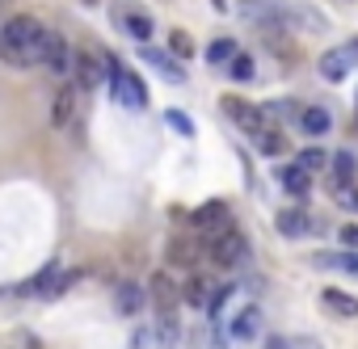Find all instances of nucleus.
<instances>
[{"instance_id":"f257e3e1","label":"nucleus","mask_w":358,"mask_h":349,"mask_svg":"<svg viewBox=\"0 0 358 349\" xmlns=\"http://www.w3.org/2000/svg\"><path fill=\"white\" fill-rule=\"evenodd\" d=\"M43 34L47 26L34 13H17L0 22V59L9 68H38L43 64Z\"/></svg>"},{"instance_id":"f03ea898","label":"nucleus","mask_w":358,"mask_h":349,"mask_svg":"<svg viewBox=\"0 0 358 349\" xmlns=\"http://www.w3.org/2000/svg\"><path fill=\"white\" fill-rule=\"evenodd\" d=\"M110 97L118 101V105H127V110H143L148 105V89H143V80L131 72V68H122V64H114L110 59Z\"/></svg>"},{"instance_id":"7ed1b4c3","label":"nucleus","mask_w":358,"mask_h":349,"mask_svg":"<svg viewBox=\"0 0 358 349\" xmlns=\"http://www.w3.org/2000/svg\"><path fill=\"white\" fill-rule=\"evenodd\" d=\"M207 253H211V261H215L220 269H241V265H245V257H249V240L228 223L224 232H215V240H211V248H207Z\"/></svg>"},{"instance_id":"20e7f679","label":"nucleus","mask_w":358,"mask_h":349,"mask_svg":"<svg viewBox=\"0 0 358 349\" xmlns=\"http://www.w3.org/2000/svg\"><path fill=\"white\" fill-rule=\"evenodd\" d=\"M72 68H76V89H101L110 80V59L101 51H76Z\"/></svg>"},{"instance_id":"39448f33","label":"nucleus","mask_w":358,"mask_h":349,"mask_svg":"<svg viewBox=\"0 0 358 349\" xmlns=\"http://www.w3.org/2000/svg\"><path fill=\"white\" fill-rule=\"evenodd\" d=\"M220 110H224V118L228 122H236L241 131H262L266 126V110L262 105H253V101H245V97H236V93H228V97H220Z\"/></svg>"},{"instance_id":"423d86ee","label":"nucleus","mask_w":358,"mask_h":349,"mask_svg":"<svg viewBox=\"0 0 358 349\" xmlns=\"http://www.w3.org/2000/svg\"><path fill=\"white\" fill-rule=\"evenodd\" d=\"M72 55H76V51L68 47V38H64L59 30H47V34H43V64H38V68L64 76V72L72 68Z\"/></svg>"},{"instance_id":"0eeeda50","label":"nucleus","mask_w":358,"mask_h":349,"mask_svg":"<svg viewBox=\"0 0 358 349\" xmlns=\"http://www.w3.org/2000/svg\"><path fill=\"white\" fill-rule=\"evenodd\" d=\"M241 17L253 26H278L287 17V5L282 0H241Z\"/></svg>"},{"instance_id":"6e6552de","label":"nucleus","mask_w":358,"mask_h":349,"mask_svg":"<svg viewBox=\"0 0 358 349\" xmlns=\"http://www.w3.org/2000/svg\"><path fill=\"white\" fill-rule=\"evenodd\" d=\"M76 118V84H59L55 89V101H51V126H72Z\"/></svg>"},{"instance_id":"1a4fd4ad","label":"nucleus","mask_w":358,"mask_h":349,"mask_svg":"<svg viewBox=\"0 0 358 349\" xmlns=\"http://www.w3.org/2000/svg\"><path fill=\"white\" fill-rule=\"evenodd\" d=\"M320 307H329V311L341 315V320H358V295H350V290L324 286V290H320Z\"/></svg>"},{"instance_id":"9d476101","label":"nucleus","mask_w":358,"mask_h":349,"mask_svg":"<svg viewBox=\"0 0 358 349\" xmlns=\"http://www.w3.org/2000/svg\"><path fill=\"white\" fill-rule=\"evenodd\" d=\"M139 59H143V64H152V68H156L164 80H173V84H182V80H186V72L173 64L177 55H169V51H160V47H143V51H139Z\"/></svg>"},{"instance_id":"9b49d317","label":"nucleus","mask_w":358,"mask_h":349,"mask_svg":"<svg viewBox=\"0 0 358 349\" xmlns=\"http://www.w3.org/2000/svg\"><path fill=\"white\" fill-rule=\"evenodd\" d=\"M190 223H194L199 232H224V228H228V207H224V202H203Z\"/></svg>"},{"instance_id":"f8f14e48","label":"nucleus","mask_w":358,"mask_h":349,"mask_svg":"<svg viewBox=\"0 0 358 349\" xmlns=\"http://www.w3.org/2000/svg\"><path fill=\"white\" fill-rule=\"evenodd\" d=\"M211 290H215V282H211L207 274H190V278L182 282V303H190V307H207V303H211Z\"/></svg>"},{"instance_id":"ddd939ff","label":"nucleus","mask_w":358,"mask_h":349,"mask_svg":"<svg viewBox=\"0 0 358 349\" xmlns=\"http://www.w3.org/2000/svg\"><path fill=\"white\" fill-rule=\"evenodd\" d=\"M299 131H303V135H312V139H320V135H329V131H333V114H329L324 105H308V110L299 114Z\"/></svg>"},{"instance_id":"4468645a","label":"nucleus","mask_w":358,"mask_h":349,"mask_svg":"<svg viewBox=\"0 0 358 349\" xmlns=\"http://www.w3.org/2000/svg\"><path fill=\"white\" fill-rule=\"evenodd\" d=\"M143 299H148V295H143L139 282H122V286L114 290V311H118V315H135V311L143 307Z\"/></svg>"},{"instance_id":"2eb2a0df","label":"nucleus","mask_w":358,"mask_h":349,"mask_svg":"<svg viewBox=\"0 0 358 349\" xmlns=\"http://www.w3.org/2000/svg\"><path fill=\"white\" fill-rule=\"evenodd\" d=\"M257 328H262V311H257V307H241V311H236V320L228 324L232 341H253V336H257Z\"/></svg>"},{"instance_id":"dca6fc26","label":"nucleus","mask_w":358,"mask_h":349,"mask_svg":"<svg viewBox=\"0 0 358 349\" xmlns=\"http://www.w3.org/2000/svg\"><path fill=\"white\" fill-rule=\"evenodd\" d=\"M278 236H287V240H299V236H308L312 232V219L303 215V211H278Z\"/></svg>"},{"instance_id":"f3484780","label":"nucleus","mask_w":358,"mask_h":349,"mask_svg":"<svg viewBox=\"0 0 358 349\" xmlns=\"http://www.w3.org/2000/svg\"><path fill=\"white\" fill-rule=\"evenodd\" d=\"M350 59H354L350 51H329V55H320V76H324V80H333V84H337V80H345Z\"/></svg>"},{"instance_id":"a211bd4d","label":"nucleus","mask_w":358,"mask_h":349,"mask_svg":"<svg viewBox=\"0 0 358 349\" xmlns=\"http://www.w3.org/2000/svg\"><path fill=\"white\" fill-rule=\"evenodd\" d=\"M278 181L287 186V194L303 198V194H308V168H303V164H282V168H278Z\"/></svg>"},{"instance_id":"6ab92c4d","label":"nucleus","mask_w":358,"mask_h":349,"mask_svg":"<svg viewBox=\"0 0 358 349\" xmlns=\"http://www.w3.org/2000/svg\"><path fill=\"white\" fill-rule=\"evenodd\" d=\"M169 261H173V265H194V261H199V244L186 240V236H173V240H169Z\"/></svg>"},{"instance_id":"aec40b11","label":"nucleus","mask_w":358,"mask_h":349,"mask_svg":"<svg viewBox=\"0 0 358 349\" xmlns=\"http://www.w3.org/2000/svg\"><path fill=\"white\" fill-rule=\"evenodd\" d=\"M253 143H257V151H262V156H287V139H282L278 131H270V126L253 131Z\"/></svg>"},{"instance_id":"412c9836","label":"nucleus","mask_w":358,"mask_h":349,"mask_svg":"<svg viewBox=\"0 0 358 349\" xmlns=\"http://www.w3.org/2000/svg\"><path fill=\"white\" fill-rule=\"evenodd\" d=\"M329 164H333V177H337V181H354L358 160H354L350 151H333V160H329Z\"/></svg>"},{"instance_id":"4be33fe9","label":"nucleus","mask_w":358,"mask_h":349,"mask_svg":"<svg viewBox=\"0 0 358 349\" xmlns=\"http://www.w3.org/2000/svg\"><path fill=\"white\" fill-rule=\"evenodd\" d=\"M232 55H236V43H232V38H215V43L207 47V64H215V68H224Z\"/></svg>"},{"instance_id":"5701e85b","label":"nucleus","mask_w":358,"mask_h":349,"mask_svg":"<svg viewBox=\"0 0 358 349\" xmlns=\"http://www.w3.org/2000/svg\"><path fill=\"white\" fill-rule=\"evenodd\" d=\"M118 26H127V34H131V38H139V43H148V38H152V22H148L143 13H127V22H118Z\"/></svg>"},{"instance_id":"b1692460","label":"nucleus","mask_w":358,"mask_h":349,"mask_svg":"<svg viewBox=\"0 0 358 349\" xmlns=\"http://www.w3.org/2000/svg\"><path fill=\"white\" fill-rule=\"evenodd\" d=\"M333 202H337L341 211H354V215H358V190H354V181H337Z\"/></svg>"},{"instance_id":"393cba45","label":"nucleus","mask_w":358,"mask_h":349,"mask_svg":"<svg viewBox=\"0 0 358 349\" xmlns=\"http://www.w3.org/2000/svg\"><path fill=\"white\" fill-rule=\"evenodd\" d=\"M169 51H173L177 59H190V55H194V38H190L186 30H173V34H169Z\"/></svg>"},{"instance_id":"a878e982","label":"nucleus","mask_w":358,"mask_h":349,"mask_svg":"<svg viewBox=\"0 0 358 349\" xmlns=\"http://www.w3.org/2000/svg\"><path fill=\"white\" fill-rule=\"evenodd\" d=\"M232 295H236V286H232V282H224V286H215V290H211V303H207L211 320H220V311L228 307V299H232Z\"/></svg>"},{"instance_id":"bb28decb","label":"nucleus","mask_w":358,"mask_h":349,"mask_svg":"<svg viewBox=\"0 0 358 349\" xmlns=\"http://www.w3.org/2000/svg\"><path fill=\"white\" fill-rule=\"evenodd\" d=\"M164 122L177 131V135H186V139H194V122L186 118V110H164Z\"/></svg>"},{"instance_id":"cd10ccee","label":"nucleus","mask_w":358,"mask_h":349,"mask_svg":"<svg viewBox=\"0 0 358 349\" xmlns=\"http://www.w3.org/2000/svg\"><path fill=\"white\" fill-rule=\"evenodd\" d=\"M266 349H320V345L308 341V336H270Z\"/></svg>"},{"instance_id":"c85d7f7f","label":"nucleus","mask_w":358,"mask_h":349,"mask_svg":"<svg viewBox=\"0 0 358 349\" xmlns=\"http://www.w3.org/2000/svg\"><path fill=\"white\" fill-rule=\"evenodd\" d=\"M228 72H232L236 80H249V76H253V55H241V51H236V55L228 59Z\"/></svg>"},{"instance_id":"c756f323","label":"nucleus","mask_w":358,"mask_h":349,"mask_svg":"<svg viewBox=\"0 0 358 349\" xmlns=\"http://www.w3.org/2000/svg\"><path fill=\"white\" fill-rule=\"evenodd\" d=\"M299 164L312 172V168H324V164H329V156H324L320 147H303V151H299Z\"/></svg>"},{"instance_id":"7c9ffc66","label":"nucleus","mask_w":358,"mask_h":349,"mask_svg":"<svg viewBox=\"0 0 358 349\" xmlns=\"http://www.w3.org/2000/svg\"><path fill=\"white\" fill-rule=\"evenodd\" d=\"M320 261H329V265H337L345 274H358V253H337V257H320Z\"/></svg>"},{"instance_id":"2f4dec72","label":"nucleus","mask_w":358,"mask_h":349,"mask_svg":"<svg viewBox=\"0 0 358 349\" xmlns=\"http://www.w3.org/2000/svg\"><path fill=\"white\" fill-rule=\"evenodd\" d=\"M341 244L358 248V223H345V228H341Z\"/></svg>"},{"instance_id":"473e14b6","label":"nucleus","mask_w":358,"mask_h":349,"mask_svg":"<svg viewBox=\"0 0 358 349\" xmlns=\"http://www.w3.org/2000/svg\"><path fill=\"white\" fill-rule=\"evenodd\" d=\"M354 51H358V43H354Z\"/></svg>"}]
</instances>
